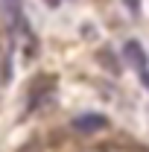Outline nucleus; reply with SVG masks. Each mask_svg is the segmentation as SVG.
I'll return each instance as SVG.
<instances>
[{
	"label": "nucleus",
	"instance_id": "obj_7",
	"mask_svg": "<svg viewBox=\"0 0 149 152\" xmlns=\"http://www.w3.org/2000/svg\"><path fill=\"white\" fill-rule=\"evenodd\" d=\"M123 3H126V9H129L131 15H137V12H140V0H123Z\"/></svg>",
	"mask_w": 149,
	"mask_h": 152
},
{
	"label": "nucleus",
	"instance_id": "obj_9",
	"mask_svg": "<svg viewBox=\"0 0 149 152\" xmlns=\"http://www.w3.org/2000/svg\"><path fill=\"white\" fill-rule=\"evenodd\" d=\"M47 3H50L53 9H56V6H61V0H47Z\"/></svg>",
	"mask_w": 149,
	"mask_h": 152
},
{
	"label": "nucleus",
	"instance_id": "obj_3",
	"mask_svg": "<svg viewBox=\"0 0 149 152\" xmlns=\"http://www.w3.org/2000/svg\"><path fill=\"white\" fill-rule=\"evenodd\" d=\"M70 126H73V132H79V134H93V132H102V129L108 126V120H105L102 114H79Z\"/></svg>",
	"mask_w": 149,
	"mask_h": 152
},
{
	"label": "nucleus",
	"instance_id": "obj_5",
	"mask_svg": "<svg viewBox=\"0 0 149 152\" xmlns=\"http://www.w3.org/2000/svg\"><path fill=\"white\" fill-rule=\"evenodd\" d=\"M99 64H102V67H108L114 76L120 73V61H117V56H114L111 50H102V53H99Z\"/></svg>",
	"mask_w": 149,
	"mask_h": 152
},
{
	"label": "nucleus",
	"instance_id": "obj_1",
	"mask_svg": "<svg viewBox=\"0 0 149 152\" xmlns=\"http://www.w3.org/2000/svg\"><path fill=\"white\" fill-rule=\"evenodd\" d=\"M53 94H56V76H50V73L38 76L35 82L29 85V94H26V99H29V111L47 105V102L53 99Z\"/></svg>",
	"mask_w": 149,
	"mask_h": 152
},
{
	"label": "nucleus",
	"instance_id": "obj_6",
	"mask_svg": "<svg viewBox=\"0 0 149 152\" xmlns=\"http://www.w3.org/2000/svg\"><path fill=\"white\" fill-rule=\"evenodd\" d=\"M18 152H44V143H41L38 137H32V140H26L23 146H18Z\"/></svg>",
	"mask_w": 149,
	"mask_h": 152
},
{
	"label": "nucleus",
	"instance_id": "obj_4",
	"mask_svg": "<svg viewBox=\"0 0 149 152\" xmlns=\"http://www.w3.org/2000/svg\"><path fill=\"white\" fill-rule=\"evenodd\" d=\"M126 58L137 67V73L146 70V53H143V47H140L137 41H126Z\"/></svg>",
	"mask_w": 149,
	"mask_h": 152
},
{
	"label": "nucleus",
	"instance_id": "obj_8",
	"mask_svg": "<svg viewBox=\"0 0 149 152\" xmlns=\"http://www.w3.org/2000/svg\"><path fill=\"white\" fill-rule=\"evenodd\" d=\"M140 82H143V85L149 88V67H146V70H140Z\"/></svg>",
	"mask_w": 149,
	"mask_h": 152
},
{
	"label": "nucleus",
	"instance_id": "obj_2",
	"mask_svg": "<svg viewBox=\"0 0 149 152\" xmlns=\"http://www.w3.org/2000/svg\"><path fill=\"white\" fill-rule=\"evenodd\" d=\"M0 12H3V23L12 35H20L23 29H29L23 9H20V0H0Z\"/></svg>",
	"mask_w": 149,
	"mask_h": 152
}]
</instances>
